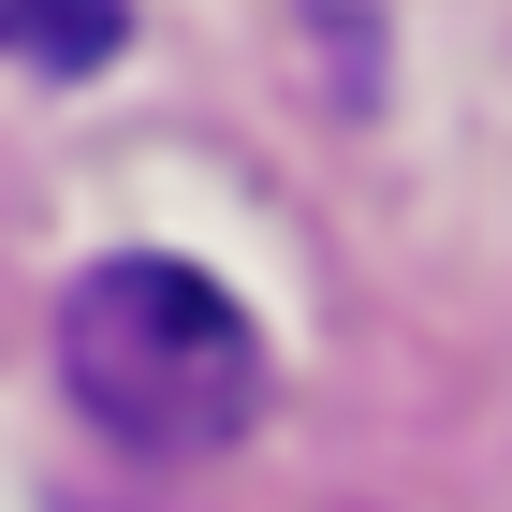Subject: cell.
Segmentation results:
<instances>
[{
	"label": "cell",
	"mask_w": 512,
	"mask_h": 512,
	"mask_svg": "<svg viewBox=\"0 0 512 512\" xmlns=\"http://www.w3.org/2000/svg\"><path fill=\"white\" fill-rule=\"evenodd\" d=\"M59 395L132 454H220L264 410V337L205 264L118 249L59 293Z\"/></svg>",
	"instance_id": "1"
},
{
	"label": "cell",
	"mask_w": 512,
	"mask_h": 512,
	"mask_svg": "<svg viewBox=\"0 0 512 512\" xmlns=\"http://www.w3.org/2000/svg\"><path fill=\"white\" fill-rule=\"evenodd\" d=\"M132 44V0H0V59L30 74H103Z\"/></svg>",
	"instance_id": "2"
}]
</instances>
